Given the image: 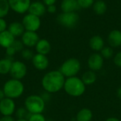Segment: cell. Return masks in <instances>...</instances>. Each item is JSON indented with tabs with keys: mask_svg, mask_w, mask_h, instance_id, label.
<instances>
[{
	"mask_svg": "<svg viewBox=\"0 0 121 121\" xmlns=\"http://www.w3.org/2000/svg\"><path fill=\"white\" fill-rule=\"evenodd\" d=\"M56 11H57V7L55 4L47 6V11L50 13H55Z\"/></svg>",
	"mask_w": 121,
	"mask_h": 121,
	"instance_id": "e575fe53",
	"label": "cell"
},
{
	"mask_svg": "<svg viewBox=\"0 0 121 121\" xmlns=\"http://www.w3.org/2000/svg\"><path fill=\"white\" fill-rule=\"evenodd\" d=\"M46 121H50V120H46Z\"/></svg>",
	"mask_w": 121,
	"mask_h": 121,
	"instance_id": "7bdbcfd3",
	"label": "cell"
},
{
	"mask_svg": "<svg viewBox=\"0 0 121 121\" xmlns=\"http://www.w3.org/2000/svg\"><path fill=\"white\" fill-rule=\"evenodd\" d=\"M8 26L4 18H0V33L7 30Z\"/></svg>",
	"mask_w": 121,
	"mask_h": 121,
	"instance_id": "836d02e7",
	"label": "cell"
},
{
	"mask_svg": "<svg viewBox=\"0 0 121 121\" xmlns=\"http://www.w3.org/2000/svg\"><path fill=\"white\" fill-rule=\"evenodd\" d=\"M37 53L47 55L51 50V45L50 42L46 39H40L35 46Z\"/></svg>",
	"mask_w": 121,
	"mask_h": 121,
	"instance_id": "ac0fdd59",
	"label": "cell"
},
{
	"mask_svg": "<svg viewBox=\"0 0 121 121\" xmlns=\"http://www.w3.org/2000/svg\"><path fill=\"white\" fill-rule=\"evenodd\" d=\"M16 52H17L16 51V50L14 49V48L11 45L7 48H6V55L8 56V57H12L15 54Z\"/></svg>",
	"mask_w": 121,
	"mask_h": 121,
	"instance_id": "d6a6232c",
	"label": "cell"
},
{
	"mask_svg": "<svg viewBox=\"0 0 121 121\" xmlns=\"http://www.w3.org/2000/svg\"><path fill=\"white\" fill-rule=\"evenodd\" d=\"M21 56L26 60H30L33 59L34 54L31 50H30L29 48H26L21 51Z\"/></svg>",
	"mask_w": 121,
	"mask_h": 121,
	"instance_id": "f1b7e54d",
	"label": "cell"
},
{
	"mask_svg": "<svg viewBox=\"0 0 121 121\" xmlns=\"http://www.w3.org/2000/svg\"><path fill=\"white\" fill-rule=\"evenodd\" d=\"M101 56L104 57V59H110L113 55V50L111 46L104 47L101 50Z\"/></svg>",
	"mask_w": 121,
	"mask_h": 121,
	"instance_id": "4316f807",
	"label": "cell"
},
{
	"mask_svg": "<svg viewBox=\"0 0 121 121\" xmlns=\"http://www.w3.org/2000/svg\"><path fill=\"white\" fill-rule=\"evenodd\" d=\"M5 94H4V92L3 91V89H0V101L1 100H3L4 98H5Z\"/></svg>",
	"mask_w": 121,
	"mask_h": 121,
	"instance_id": "60d3db41",
	"label": "cell"
},
{
	"mask_svg": "<svg viewBox=\"0 0 121 121\" xmlns=\"http://www.w3.org/2000/svg\"><path fill=\"white\" fill-rule=\"evenodd\" d=\"M10 9L18 14H23L28 11L31 0H8Z\"/></svg>",
	"mask_w": 121,
	"mask_h": 121,
	"instance_id": "9c48e42d",
	"label": "cell"
},
{
	"mask_svg": "<svg viewBox=\"0 0 121 121\" xmlns=\"http://www.w3.org/2000/svg\"><path fill=\"white\" fill-rule=\"evenodd\" d=\"M108 43L111 48L121 46V31L119 30H111L108 35Z\"/></svg>",
	"mask_w": 121,
	"mask_h": 121,
	"instance_id": "2e32d148",
	"label": "cell"
},
{
	"mask_svg": "<svg viewBox=\"0 0 121 121\" xmlns=\"http://www.w3.org/2000/svg\"><path fill=\"white\" fill-rule=\"evenodd\" d=\"M40 40L39 35L37 32L25 30V32L21 35V41L24 46L27 48L35 47Z\"/></svg>",
	"mask_w": 121,
	"mask_h": 121,
	"instance_id": "7c38bea8",
	"label": "cell"
},
{
	"mask_svg": "<svg viewBox=\"0 0 121 121\" xmlns=\"http://www.w3.org/2000/svg\"><path fill=\"white\" fill-rule=\"evenodd\" d=\"M87 64L89 69L96 72L103 68L104 64V59L100 53L94 52L91 54L88 58Z\"/></svg>",
	"mask_w": 121,
	"mask_h": 121,
	"instance_id": "30bf717a",
	"label": "cell"
},
{
	"mask_svg": "<svg viewBox=\"0 0 121 121\" xmlns=\"http://www.w3.org/2000/svg\"><path fill=\"white\" fill-rule=\"evenodd\" d=\"M93 10L97 15H103L107 11L106 3L103 0H96L93 4Z\"/></svg>",
	"mask_w": 121,
	"mask_h": 121,
	"instance_id": "cb8c5ba5",
	"label": "cell"
},
{
	"mask_svg": "<svg viewBox=\"0 0 121 121\" xmlns=\"http://www.w3.org/2000/svg\"><path fill=\"white\" fill-rule=\"evenodd\" d=\"M82 65L80 61L74 57L66 60L60 66V71L66 78L76 77L80 72Z\"/></svg>",
	"mask_w": 121,
	"mask_h": 121,
	"instance_id": "5b68a950",
	"label": "cell"
},
{
	"mask_svg": "<svg viewBox=\"0 0 121 121\" xmlns=\"http://www.w3.org/2000/svg\"><path fill=\"white\" fill-rule=\"evenodd\" d=\"M63 89L69 96L72 97H79L84 94L86 91V85L82 79L76 76L67 78L65 79Z\"/></svg>",
	"mask_w": 121,
	"mask_h": 121,
	"instance_id": "7a4b0ae2",
	"label": "cell"
},
{
	"mask_svg": "<svg viewBox=\"0 0 121 121\" xmlns=\"http://www.w3.org/2000/svg\"><path fill=\"white\" fill-rule=\"evenodd\" d=\"M28 68L26 64L21 61L16 60L13 62L9 74L11 78L21 80L26 76Z\"/></svg>",
	"mask_w": 121,
	"mask_h": 121,
	"instance_id": "ba28073f",
	"label": "cell"
},
{
	"mask_svg": "<svg viewBox=\"0 0 121 121\" xmlns=\"http://www.w3.org/2000/svg\"><path fill=\"white\" fill-rule=\"evenodd\" d=\"M0 121H16V120L12 117V116H2L0 118Z\"/></svg>",
	"mask_w": 121,
	"mask_h": 121,
	"instance_id": "d590c367",
	"label": "cell"
},
{
	"mask_svg": "<svg viewBox=\"0 0 121 121\" xmlns=\"http://www.w3.org/2000/svg\"><path fill=\"white\" fill-rule=\"evenodd\" d=\"M28 121H46V118L42 113L30 114L28 118Z\"/></svg>",
	"mask_w": 121,
	"mask_h": 121,
	"instance_id": "f546056e",
	"label": "cell"
},
{
	"mask_svg": "<svg viewBox=\"0 0 121 121\" xmlns=\"http://www.w3.org/2000/svg\"><path fill=\"white\" fill-rule=\"evenodd\" d=\"M81 79L84 83V84L86 86V85H91L94 84L97 79V77L95 72L92 70H89L85 72L82 74Z\"/></svg>",
	"mask_w": 121,
	"mask_h": 121,
	"instance_id": "603a6c76",
	"label": "cell"
},
{
	"mask_svg": "<svg viewBox=\"0 0 121 121\" xmlns=\"http://www.w3.org/2000/svg\"><path fill=\"white\" fill-rule=\"evenodd\" d=\"M116 96H117V97L119 99H121V87H119L117 89V91H116Z\"/></svg>",
	"mask_w": 121,
	"mask_h": 121,
	"instance_id": "f35d334b",
	"label": "cell"
},
{
	"mask_svg": "<svg viewBox=\"0 0 121 121\" xmlns=\"http://www.w3.org/2000/svg\"><path fill=\"white\" fill-rule=\"evenodd\" d=\"M105 121H121L118 118H116V117H109Z\"/></svg>",
	"mask_w": 121,
	"mask_h": 121,
	"instance_id": "ab89813d",
	"label": "cell"
},
{
	"mask_svg": "<svg viewBox=\"0 0 121 121\" xmlns=\"http://www.w3.org/2000/svg\"><path fill=\"white\" fill-rule=\"evenodd\" d=\"M57 0H43V3L46 6H48L50 5H53L55 4Z\"/></svg>",
	"mask_w": 121,
	"mask_h": 121,
	"instance_id": "74e56055",
	"label": "cell"
},
{
	"mask_svg": "<svg viewBox=\"0 0 121 121\" xmlns=\"http://www.w3.org/2000/svg\"><path fill=\"white\" fill-rule=\"evenodd\" d=\"M50 93L45 91V92H43V94L40 95V96H41V97L43 98V99L46 102V101H49V99H50Z\"/></svg>",
	"mask_w": 121,
	"mask_h": 121,
	"instance_id": "8d00e7d4",
	"label": "cell"
},
{
	"mask_svg": "<svg viewBox=\"0 0 121 121\" xmlns=\"http://www.w3.org/2000/svg\"><path fill=\"white\" fill-rule=\"evenodd\" d=\"M2 89L6 97L16 99L23 95L25 87L21 80L11 78L4 83Z\"/></svg>",
	"mask_w": 121,
	"mask_h": 121,
	"instance_id": "3957f363",
	"label": "cell"
},
{
	"mask_svg": "<svg viewBox=\"0 0 121 121\" xmlns=\"http://www.w3.org/2000/svg\"><path fill=\"white\" fill-rule=\"evenodd\" d=\"M16 121H28L27 119H17Z\"/></svg>",
	"mask_w": 121,
	"mask_h": 121,
	"instance_id": "b9f144b4",
	"label": "cell"
},
{
	"mask_svg": "<svg viewBox=\"0 0 121 121\" xmlns=\"http://www.w3.org/2000/svg\"><path fill=\"white\" fill-rule=\"evenodd\" d=\"M24 107L30 114L43 113L45 108V101L40 95H30L25 99Z\"/></svg>",
	"mask_w": 121,
	"mask_h": 121,
	"instance_id": "277c9868",
	"label": "cell"
},
{
	"mask_svg": "<svg viewBox=\"0 0 121 121\" xmlns=\"http://www.w3.org/2000/svg\"><path fill=\"white\" fill-rule=\"evenodd\" d=\"M31 60L33 67L39 71H43L49 66V60L45 55L36 53Z\"/></svg>",
	"mask_w": 121,
	"mask_h": 121,
	"instance_id": "4fadbf2b",
	"label": "cell"
},
{
	"mask_svg": "<svg viewBox=\"0 0 121 121\" xmlns=\"http://www.w3.org/2000/svg\"><path fill=\"white\" fill-rule=\"evenodd\" d=\"M113 62L116 66L121 68V51L116 54L113 58Z\"/></svg>",
	"mask_w": 121,
	"mask_h": 121,
	"instance_id": "1f68e13d",
	"label": "cell"
},
{
	"mask_svg": "<svg viewBox=\"0 0 121 121\" xmlns=\"http://www.w3.org/2000/svg\"><path fill=\"white\" fill-rule=\"evenodd\" d=\"M79 7L82 9H88L93 6L94 0H77Z\"/></svg>",
	"mask_w": 121,
	"mask_h": 121,
	"instance_id": "83f0119b",
	"label": "cell"
},
{
	"mask_svg": "<svg viewBox=\"0 0 121 121\" xmlns=\"http://www.w3.org/2000/svg\"><path fill=\"white\" fill-rule=\"evenodd\" d=\"M13 61L10 57L2 58L0 60V74L5 75L10 73Z\"/></svg>",
	"mask_w": 121,
	"mask_h": 121,
	"instance_id": "7402d4cb",
	"label": "cell"
},
{
	"mask_svg": "<svg viewBox=\"0 0 121 121\" xmlns=\"http://www.w3.org/2000/svg\"><path fill=\"white\" fill-rule=\"evenodd\" d=\"M7 30L15 38L21 36L26 30L23 23L21 22H19V21H13V22L11 23L8 26Z\"/></svg>",
	"mask_w": 121,
	"mask_h": 121,
	"instance_id": "e0dca14e",
	"label": "cell"
},
{
	"mask_svg": "<svg viewBox=\"0 0 121 121\" xmlns=\"http://www.w3.org/2000/svg\"><path fill=\"white\" fill-rule=\"evenodd\" d=\"M79 16L77 13L74 12H62L57 17V21L61 26L67 28H73L79 23Z\"/></svg>",
	"mask_w": 121,
	"mask_h": 121,
	"instance_id": "8992f818",
	"label": "cell"
},
{
	"mask_svg": "<svg viewBox=\"0 0 121 121\" xmlns=\"http://www.w3.org/2000/svg\"><path fill=\"white\" fill-rule=\"evenodd\" d=\"M89 46L94 51L99 52L105 47L104 40L103 38L99 35H94L89 40Z\"/></svg>",
	"mask_w": 121,
	"mask_h": 121,
	"instance_id": "d6986e66",
	"label": "cell"
},
{
	"mask_svg": "<svg viewBox=\"0 0 121 121\" xmlns=\"http://www.w3.org/2000/svg\"><path fill=\"white\" fill-rule=\"evenodd\" d=\"M60 7L62 12H74L79 9V5L77 0H62Z\"/></svg>",
	"mask_w": 121,
	"mask_h": 121,
	"instance_id": "ffe728a7",
	"label": "cell"
},
{
	"mask_svg": "<svg viewBox=\"0 0 121 121\" xmlns=\"http://www.w3.org/2000/svg\"><path fill=\"white\" fill-rule=\"evenodd\" d=\"M12 46L14 48V49L16 50V52H21L24 48V45L23 44L21 40H15V41L13 42Z\"/></svg>",
	"mask_w": 121,
	"mask_h": 121,
	"instance_id": "4dcf8cb0",
	"label": "cell"
},
{
	"mask_svg": "<svg viewBox=\"0 0 121 121\" xmlns=\"http://www.w3.org/2000/svg\"><path fill=\"white\" fill-rule=\"evenodd\" d=\"M65 79V76L60 70H52L43 76L41 80V85L45 91L55 94L63 89Z\"/></svg>",
	"mask_w": 121,
	"mask_h": 121,
	"instance_id": "6da1fadb",
	"label": "cell"
},
{
	"mask_svg": "<svg viewBox=\"0 0 121 121\" xmlns=\"http://www.w3.org/2000/svg\"><path fill=\"white\" fill-rule=\"evenodd\" d=\"M21 23H23L25 30L28 31L37 32L41 26V21L40 17L30 13L26 14L23 16Z\"/></svg>",
	"mask_w": 121,
	"mask_h": 121,
	"instance_id": "52a82bcc",
	"label": "cell"
},
{
	"mask_svg": "<svg viewBox=\"0 0 121 121\" xmlns=\"http://www.w3.org/2000/svg\"><path fill=\"white\" fill-rule=\"evenodd\" d=\"M16 116L18 119H27L30 116V113L26 109V108H18L15 111Z\"/></svg>",
	"mask_w": 121,
	"mask_h": 121,
	"instance_id": "484cf974",
	"label": "cell"
},
{
	"mask_svg": "<svg viewBox=\"0 0 121 121\" xmlns=\"http://www.w3.org/2000/svg\"><path fill=\"white\" fill-rule=\"evenodd\" d=\"M15 40V37L8 30L0 33V46L5 49L11 46Z\"/></svg>",
	"mask_w": 121,
	"mask_h": 121,
	"instance_id": "9a60e30c",
	"label": "cell"
},
{
	"mask_svg": "<svg viewBox=\"0 0 121 121\" xmlns=\"http://www.w3.org/2000/svg\"><path fill=\"white\" fill-rule=\"evenodd\" d=\"M16 111V104L13 99L5 97L0 101V113L2 116H12Z\"/></svg>",
	"mask_w": 121,
	"mask_h": 121,
	"instance_id": "8fae6325",
	"label": "cell"
},
{
	"mask_svg": "<svg viewBox=\"0 0 121 121\" xmlns=\"http://www.w3.org/2000/svg\"><path fill=\"white\" fill-rule=\"evenodd\" d=\"M10 10L8 0H0V18L6 17Z\"/></svg>",
	"mask_w": 121,
	"mask_h": 121,
	"instance_id": "d4e9b609",
	"label": "cell"
},
{
	"mask_svg": "<svg viewBox=\"0 0 121 121\" xmlns=\"http://www.w3.org/2000/svg\"><path fill=\"white\" fill-rule=\"evenodd\" d=\"M28 11L36 16L41 17L47 11V6L43 3V1H35L31 2Z\"/></svg>",
	"mask_w": 121,
	"mask_h": 121,
	"instance_id": "5bb4252c",
	"label": "cell"
},
{
	"mask_svg": "<svg viewBox=\"0 0 121 121\" xmlns=\"http://www.w3.org/2000/svg\"><path fill=\"white\" fill-rule=\"evenodd\" d=\"M93 118V112L88 108L80 109L76 116L77 121H91Z\"/></svg>",
	"mask_w": 121,
	"mask_h": 121,
	"instance_id": "44dd1931",
	"label": "cell"
}]
</instances>
